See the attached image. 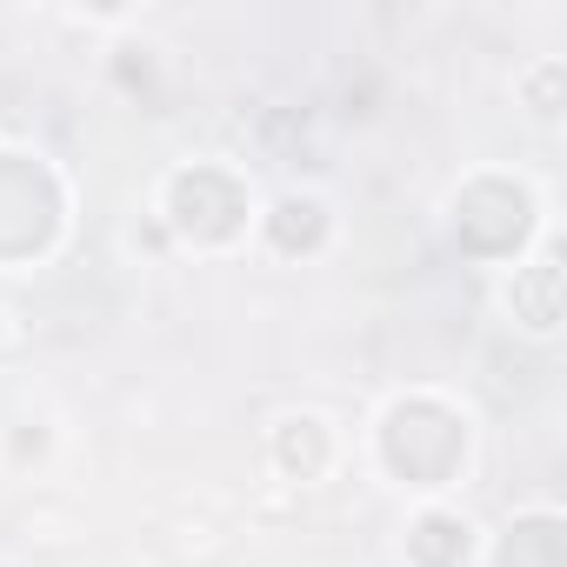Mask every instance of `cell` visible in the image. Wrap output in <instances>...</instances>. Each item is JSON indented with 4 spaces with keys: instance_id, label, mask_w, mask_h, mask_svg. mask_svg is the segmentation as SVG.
I'll list each match as a JSON object with an SVG mask.
<instances>
[{
    "instance_id": "obj_6",
    "label": "cell",
    "mask_w": 567,
    "mask_h": 567,
    "mask_svg": "<svg viewBox=\"0 0 567 567\" xmlns=\"http://www.w3.org/2000/svg\"><path fill=\"white\" fill-rule=\"evenodd\" d=\"M274 234H280V247H301V240L321 234V220H315L308 200H288V207H280V220H274Z\"/></svg>"
},
{
    "instance_id": "obj_1",
    "label": "cell",
    "mask_w": 567,
    "mask_h": 567,
    "mask_svg": "<svg viewBox=\"0 0 567 567\" xmlns=\"http://www.w3.org/2000/svg\"><path fill=\"white\" fill-rule=\"evenodd\" d=\"M388 461H394L401 474H414V481H441V474L461 461V421L441 414V408H427V401L401 408V414L388 421Z\"/></svg>"
},
{
    "instance_id": "obj_5",
    "label": "cell",
    "mask_w": 567,
    "mask_h": 567,
    "mask_svg": "<svg viewBox=\"0 0 567 567\" xmlns=\"http://www.w3.org/2000/svg\"><path fill=\"white\" fill-rule=\"evenodd\" d=\"M520 308H527V321H534V328H554V260H547V267H534V280L520 288Z\"/></svg>"
},
{
    "instance_id": "obj_2",
    "label": "cell",
    "mask_w": 567,
    "mask_h": 567,
    "mask_svg": "<svg viewBox=\"0 0 567 567\" xmlns=\"http://www.w3.org/2000/svg\"><path fill=\"white\" fill-rule=\"evenodd\" d=\"M174 207H181V227H194V234L220 240V234H234L240 194H234V187H227L220 174H187V181L174 187Z\"/></svg>"
},
{
    "instance_id": "obj_3",
    "label": "cell",
    "mask_w": 567,
    "mask_h": 567,
    "mask_svg": "<svg viewBox=\"0 0 567 567\" xmlns=\"http://www.w3.org/2000/svg\"><path fill=\"white\" fill-rule=\"evenodd\" d=\"M461 554H467V527H461V520L427 514V520L414 527V560H421V567H454Z\"/></svg>"
},
{
    "instance_id": "obj_4",
    "label": "cell",
    "mask_w": 567,
    "mask_h": 567,
    "mask_svg": "<svg viewBox=\"0 0 567 567\" xmlns=\"http://www.w3.org/2000/svg\"><path fill=\"white\" fill-rule=\"evenodd\" d=\"M507 567H560V527L554 520H527L507 534Z\"/></svg>"
},
{
    "instance_id": "obj_7",
    "label": "cell",
    "mask_w": 567,
    "mask_h": 567,
    "mask_svg": "<svg viewBox=\"0 0 567 567\" xmlns=\"http://www.w3.org/2000/svg\"><path fill=\"white\" fill-rule=\"evenodd\" d=\"M301 427H308V421H301ZM288 461H308V467L321 461V441H315V427H308V434H288Z\"/></svg>"
}]
</instances>
